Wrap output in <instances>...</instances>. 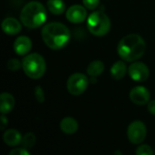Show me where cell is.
Here are the masks:
<instances>
[{
    "label": "cell",
    "mask_w": 155,
    "mask_h": 155,
    "mask_svg": "<svg viewBox=\"0 0 155 155\" xmlns=\"http://www.w3.org/2000/svg\"><path fill=\"white\" fill-rule=\"evenodd\" d=\"M41 34L45 45L54 50L64 48L71 37L69 28L59 22H51L45 25Z\"/></svg>",
    "instance_id": "1"
},
{
    "label": "cell",
    "mask_w": 155,
    "mask_h": 155,
    "mask_svg": "<svg viewBox=\"0 0 155 155\" xmlns=\"http://www.w3.org/2000/svg\"><path fill=\"white\" fill-rule=\"evenodd\" d=\"M145 49V41L137 34H130L124 37L117 46L118 55L122 59L128 62H134L142 58Z\"/></svg>",
    "instance_id": "2"
},
{
    "label": "cell",
    "mask_w": 155,
    "mask_h": 155,
    "mask_svg": "<svg viewBox=\"0 0 155 155\" xmlns=\"http://www.w3.org/2000/svg\"><path fill=\"white\" fill-rule=\"evenodd\" d=\"M20 20L27 28H37L46 20V10L40 2L31 1L23 7Z\"/></svg>",
    "instance_id": "3"
},
{
    "label": "cell",
    "mask_w": 155,
    "mask_h": 155,
    "mask_svg": "<svg viewBox=\"0 0 155 155\" xmlns=\"http://www.w3.org/2000/svg\"><path fill=\"white\" fill-rule=\"evenodd\" d=\"M22 69L25 74L30 79H40L45 72V60L38 53L29 54L24 58L22 61Z\"/></svg>",
    "instance_id": "4"
},
{
    "label": "cell",
    "mask_w": 155,
    "mask_h": 155,
    "mask_svg": "<svg viewBox=\"0 0 155 155\" xmlns=\"http://www.w3.org/2000/svg\"><path fill=\"white\" fill-rule=\"evenodd\" d=\"M87 27L96 37L105 36L111 28V20L104 11H94L87 18Z\"/></svg>",
    "instance_id": "5"
},
{
    "label": "cell",
    "mask_w": 155,
    "mask_h": 155,
    "mask_svg": "<svg viewBox=\"0 0 155 155\" xmlns=\"http://www.w3.org/2000/svg\"><path fill=\"white\" fill-rule=\"evenodd\" d=\"M89 81L90 80L86 75L83 73H74L69 77L66 87L70 94L79 96L86 90Z\"/></svg>",
    "instance_id": "6"
},
{
    "label": "cell",
    "mask_w": 155,
    "mask_h": 155,
    "mask_svg": "<svg viewBox=\"0 0 155 155\" xmlns=\"http://www.w3.org/2000/svg\"><path fill=\"white\" fill-rule=\"evenodd\" d=\"M147 134V129L145 124L141 121H134L129 126L127 130V136L129 141L134 144L142 143Z\"/></svg>",
    "instance_id": "7"
},
{
    "label": "cell",
    "mask_w": 155,
    "mask_h": 155,
    "mask_svg": "<svg viewBox=\"0 0 155 155\" xmlns=\"http://www.w3.org/2000/svg\"><path fill=\"white\" fill-rule=\"evenodd\" d=\"M128 73L133 80L136 82H143L149 78L150 70L144 63L140 61H134L129 67Z\"/></svg>",
    "instance_id": "8"
},
{
    "label": "cell",
    "mask_w": 155,
    "mask_h": 155,
    "mask_svg": "<svg viewBox=\"0 0 155 155\" xmlns=\"http://www.w3.org/2000/svg\"><path fill=\"white\" fill-rule=\"evenodd\" d=\"M65 16L68 21L74 24H79L84 22L87 18L86 7L80 5H74L67 8Z\"/></svg>",
    "instance_id": "9"
},
{
    "label": "cell",
    "mask_w": 155,
    "mask_h": 155,
    "mask_svg": "<svg viewBox=\"0 0 155 155\" xmlns=\"http://www.w3.org/2000/svg\"><path fill=\"white\" fill-rule=\"evenodd\" d=\"M150 92L143 86H136L130 91V100L136 105H145L150 101Z\"/></svg>",
    "instance_id": "10"
},
{
    "label": "cell",
    "mask_w": 155,
    "mask_h": 155,
    "mask_svg": "<svg viewBox=\"0 0 155 155\" xmlns=\"http://www.w3.org/2000/svg\"><path fill=\"white\" fill-rule=\"evenodd\" d=\"M32 48V40L26 36L18 37L14 42V50L19 56H25Z\"/></svg>",
    "instance_id": "11"
},
{
    "label": "cell",
    "mask_w": 155,
    "mask_h": 155,
    "mask_svg": "<svg viewBox=\"0 0 155 155\" xmlns=\"http://www.w3.org/2000/svg\"><path fill=\"white\" fill-rule=\"evenodd\" d=\"M2 29L7 35H15L21 31L22 26L17 19L14 17H6L2 22Z\"/></svg>",
    "instance_id": "12"
},
{
    "label": "cell",
    "mask_w": 155,
    "mask_h": 155,
    "mask_svg": "<svg viewBox=\"0 0 155 155\" xmlns=\"http://www.w3.org/2000/svg\"><path fill=\"white\" fill-rule=\"evenodd\" d=\"M15 98L8 92H3L0 95V111L2 114L10 112L15 107Z\"/></svg>",
    "instance_id": "13"
},
{
    "label": "cell",
    "mask_w": 155,
    "mask_h": 155,
    "mask_svg": "<svg viewBox=\"0 0 155 155\" xmlns=\"http://www.w3.org/2000/svg\"><path fill=\"white\" fill-rule=\"evenodd\" d=\"M3 139H4V142L5 143V144H7L9 146H16L21 143L22 136L18 131H16L15 129H10V130H7L4 133Z\"/></svg>",
    "instance_id": "14"
},
{
    "label": "cell",
    "mask_w": 155,
    "mask_h": 155,
    "mask_svg": "<svg viewBox=\"0 0 155 155\" xmlns=\"http://www.w3.org/2000/svg\"><path fill=\"white\" fill-rule=\"evenodd\" d=\"M110 72L113 79L116 80H120L125 76L127 72V66L123 60H118L115 63H114V65L110 69Z\"/></svg>",
    "instance_id": "15"
},
{
    "label": "cell",
    "mask_w": 155,
    "mask_h": 155,
    "mask_svg": "<svg viewBox=\"0 0 155 155\" xmlns=\"http://www.w3.org/2000/svg\"><path fill=\"white\" fill-rule=\"evenodd\" d=\"M60 128L66 134H74L78 130V122L72 117L64 118L60 123Z\"/></svg>",
    "instance_id": "16"
},
{
    "label": "cell",
    "mask_w": 155,
    "mask_h": 155,
    "mask_svg": "<svg viewBox=\"0 0 155 155\" xmlns=\"http://www.w3.org/2000/svg\"><path fill=\"white\" fill-rule=\"evenodd\" d=\"M104 64L101 60L92 61L86 69L87 75L89 77H95V78L100 76L104 72Z\"/></svg>",
    "instance_id": "17"
},
{
    "label": "cell",
    "mask_w": 155,
    "mask_h": 155,
    "mask_svg": "<svg viewBox=\"0 0 155 155\" xmlns=\"http://www.w3.org/2000/svg\"><path fill=\"white\" fill-rule=\"evenodd\" d=\"M48 10L54 15H61L65 11V4L63 0H48L46 3Z\"/></svg>",
    "instance_id": "18"
},
{
    "label": "cell",
    "mask_w": 155,
    "mask_h": 155,
    "mask_svg": "<svg viewBox=\"0 0 155 155\" xmlns=\"http://www.w3.org/2000/svg\"><path fill=\"white\" fill-rule=\"evenodd\" d=\"M35 141H36L35 135L33 132H27L22 137L21 144L23 148L27 150V149H31L34 147V145L35 144Z\"/></svg>",
    "instance_id": "19"
},
{
    "label": "cell",
    "mask_w": 155,
    "mask_h": 155,
    "mask_svg": "<svg viewBox=\"0 0 155 155\" xmlns=\"http://www.w3.org/2000/svg\"><path fill=\"white\" fill-rule=\"evenodd\" d=\"M136 155H153V151L151 146L147 144H142L137 148Z\"/></svg>",
    "instance_id": "20"
},
{
    "label": "cell",
    "mask_w": 155,
    "mask_h": 155,
    "mask_svg": "<svg viewBox=\"0 0 155 155\" xmlns=\"http://www.w3.org/2000/svg\"><path fill=\"white\" fill-rule=\"evenodd\" d=\"M6 67L8 69L12 71H15V70H18L22 67V62L18 60L17 58H11L7 61Z\"/></svg>",
    "instance_id": "21"
},
{
    "label": "cell",
    "mask_w": 155,
    "mask_h": 155,
    "mask_svg": "<svg viewBox=\"0 0 155 155\" xmlns=\"http://www.w3.org/2000/svg\"><path fill=\"white\" fill-rule=\"evenodd\" d=\"M35 97L39 103H43L45 101V92L41 86H36L35 88Z\"/></svg>",
    "instance_id": "22"
},
{
    "label": "cell",
    "mask_w": 155,
    "mask_h": 155,
    "mask_svg": "<svg viewBox=\"0 0 155 155\" xmlns=\"http://www.w3.org/2000/svg\"><path fill=\"white\" fill-rule=\"evenodd\" d=\"M83 3H84V5L87 9L94 10L98 6V5L100 3V0H83Z\"/></svg>",
    "instance_id": "23"
},
{
    "label": "cell",
    "mask_w": 155,
    "mask_h": 155,
    "mask_svg": "<svg viewBox=\"0 0 155 155\" xmlns=\"http://www.w3.org/2000/svg\"><path fill=\"white\" fill-rule=\"evenodd\" d=\"M9 155H30V153L25 148H16L15 150H12Z\"/></svg>",
    "instance_id": "24"
},
{
    "label": "cell",
    "mask_w": 155,
    "mask_h": 155,
    "mask_svg": "<svg viewBox=\"0 0 155 155\" xmlns=\"http://www.w3.org/2000/svg\"><path fill=\"white\" fill-rule=\"evenodd\" d=\"M147 108H148L149 112L155 116V100L148 102V107Z\"/></svg>",
    "instance_id": "25"
},
{
    "label": "cell",
    "mask_w": 155,
    "mask_h": 155,
    "mask_svg": "<svg viewBox=\"0 0 155 155\" xmlns=\"http://www.w3.org/2000/svg\"><path fill=\"white\" fill-rule=\"evenodd\" d=\"M7 123H8L7 118L4 114H2V116H1V130H5V127L7 126Z\"/></svg>",
    "instance_id": "26"
},
{
    "label": "cell",
    "mask_w": 155,
    "mask_h": 155,
    "mask_svg": "<svg viewBox=\"0 0 155 155\" xmlns=\"http://www.w3.org/2000/svg\"><path fill=\"white\" fill-rule=\"evenodd\" d=\"M114 155H123V153H122V152H121V151H119V150H118V151H116V152L114 153Z\"/></svg>",
    "instance_id": "27"
}]
</instances>
